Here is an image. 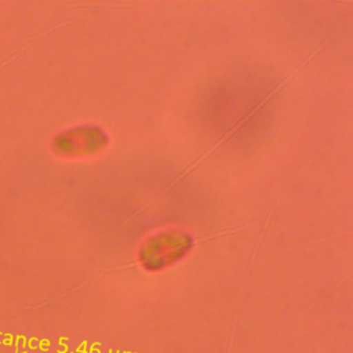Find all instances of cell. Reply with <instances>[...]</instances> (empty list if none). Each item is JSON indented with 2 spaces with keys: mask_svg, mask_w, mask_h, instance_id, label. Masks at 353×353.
I'll return each instance as SVG.
<instances>
[{
  "mask_svg": "<svg viewBox=\"0 0 353 353\" xmlns=\"http://www.w3.org/2000/svg\"><path fill=\"white\" fill-rule=\"evenodd\" d=\"M109 142L108 135L97 125H80L58 134L52 149L61 156H90L101 152Z\"/></svg>",
  "mask_w": 353,
  "mask_h": 353,
  "instance_id": "2",
  "label": "cell"
},
{
  "mask_svg": "<svg viewBox=\"0 0 353 353\" xmlns=\"http://www.w3.org/2000/svg\"><path fill=\"white\" fill-rule=\"evenodd\" d=\"M193 239L183 230L168 229L149 236L139 247L138 259L148 270H161L181 261L192 248Z\"/></svg>",
  "mask_w": 353,
  "mask_h": 353,
  "instance_id": "1",
  "label": "cell"
}]
</instances>
